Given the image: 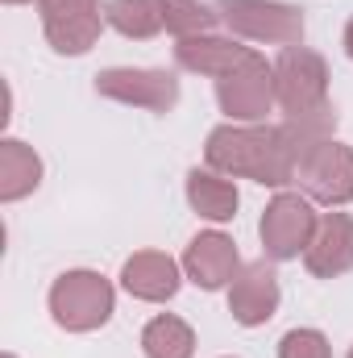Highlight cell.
Returning <instances> with one entry per match:
<instances>
[{
    "label": "cell",
    "instance_id": "cell-1",
    "mask_svg": "<svg viewBox=\"0 0 353 358\" xmlns=\"http://www.w3.org/2000/svg\"><path fill=\"white\" fill-rule=\"evenodd\" d=\"M337 129V108H320L312 117H287L283 125H216L208 134L204 146V163L220 176H241L266 183V187H283L295 183V167L299 159L329 142Z\"/></svg>",
    "mask_w": 353,
    "mask_h": 358
},
{
    "label": "cell",
    "instance_id": "cell-2",
    "mask_svg": "<svg viewBox=\"0 0 353 358\" xmlns=\"http://www.w3.org/2000/svg\"><path fill=\"white\" fill-rule=\"evenodd\" d=\"M117 292L104 275L96 271H67L50 287V317L67 334H91L112 317Z\"/></svg>",
    "mask_w": 353,
    "mask_h": 358
},
{
    "label": "cell",
    "instance_id": "cell-3",
    "mask_svg": "<svg viewBox=\"0 0 353 358\" xmlns=\"http://www.w3.org/2000/svg\"><path fill=\"white\" fill-rule=\"evenodd\" d=\"M274 96L287 117L329 108V63L308 46H283L274 59Z\"/></svg>",
    "mask_w": 353,
    "mask_h": 358
},
{
    "label": "cell",
    "instance_id": "cell-4",
    "mask_svg": "<svg viewBox=\"0 0 353 358\" xmlns=\"http://www.w3.org/2000/svg\"><path fill=\"white\" fill-rule=\"evenodd\" d=\"M233 38L270 42V46H299L303 42V8L278 0H216L212 4Z\"/></svg>",
    "mask_w": 353,
    "mask_h": 358
},
{
    "label": "cell",
    "instance_id": "cell-5",
    "mask_svg": "<svg viewBox=\"0 0 353 358\" xmlns=\"http://www.w3.org/2000/svg\"><path fill=\"white\" fill-rule=\"evenodd\" d=\"M216 100H220V113H229V121L262 125L266 113L278 104V96H274V63H266L258 50H250L246 63H237L229 76L216 80Z\"/></svg>",
    "mask_w": 353,
    "mask_h": 358
},
{
    "label": "cell",
    "instance_id": "cell-6",
    "mask_svg": "<svg viewBox=\"0 0 353 358\" xmlns=\"http://www.w3.org/2000/svg\"><path fill=\"white\" fill-rule=\"evenodd\" d=\"M316 213H312V200L299 196V192H278L262 213V250L266 259L274 263H287V259H299L316 234Z\"/></svg>",
    "mask_w": 353,
    "mask_h": 358
},
{
    "label": "cell",
    "instance_id": "cell-7",
    "mask_svg": "<svg viewBox=\"0 0 353 358\" xmlns=\"http://www.w3.org/2000/svg\"><path fill=\"white\" fill-rule=\"evenodd\" d=\"M295 183L308 192V200L316 204H329V208H341L353 200V150L341 142H320L312 146L299 167H295Z\"/></svg>",
    "mask_w": 353,
    "mask_h": 358
},
{
    "label": "cell",
    "instance_id": "cell-8",
    "mask_svg": "<svg viewBox=\"0 0 353 358\" xmlns=\"http://www.w3.org/2000/svg\"><path fill=\"white\" fill-rule=\"evenodd\" d=\"M96 92L104 100L150 108V113H171L179 104V80L158 67H108L96 76Z\"/></svg>",
    "mask_w": 353,
    "mask_h": 358
},
{
    "label": "cell",
    "instance_id": "cell-9",
    "mask_svg": "<svg viewBox=\"0 0 353 358\" xmlns=\"http://www.w3.org/2000/svg\"><path fill=\"white\" fill-rule=\"evenodd\" d=\"M46 42L59 55H88L108 25L100 13V0H38Z\"/></svg>",
    "mask_w": 353,
    "mask_h": 358
},
{
    "label": "cell",
    "instance_id": "cell-10",
    "mask_svg": "<svg viewBox=\"0 0 353 358\" xmlns=\"http://www.w3.org/2000/svg\"><path fill=\"white\" fill-rule=\"evenodd\" d=\"M278 275L266 259H254L237 271V279L229 283V313L237 325L254 329V325H266L274 313H278Z\"/></svg>",
    "mask_w": 353,
    "mask_h": 358
},
{
    "label": "cell",
    "instance_id": "cell-11",
    "mask_svg": "<svg viewBox=\"0 0 353 358\" xmlns=\"http://www.w3.org/2000/svg\"><path fill=\"white\" fill-rule=\"evenodd\" d=\"M183 271H187V279H191L195 287H204V292H216V287L233 283L237 271H241L237 242H233L229 234H220V229H208V234L191 238V246H187V255H183Z\"/></svg>",
    "mask_w": 353,
    "mask_h": 358
},
{
    "label": "cell",
    "instance_id": "cell-12",
    "mask_svg": "<svg viewBox=\"0 0 353 358\" xmlns=\"http://www.w3.org/2000/svg\"><path fill=\"white\" fill-rule=\"evenodd\" d=\"M303 267L316 279H337L353 267V217L350 213H324L316 221V234L303 250Z\"/></svg>",
    "mask_w": 353,
    "mask_h": 358
},
{
    "label": "cell",
    "instance_id": "cell-13",
    "mask_svg": "<svg viewBox=\"0 0 353 358\" xmlns=\"http://www.w3.org/2000/svg\"><path fill=\"white\" fill-rule=\"evenodd\" d=\"M254 46H241L237 38H216V34H195V38H179L175 46V63L183 71H195V76H229L237 63L250 59Z\"/></svg>",
    "mask_w": 353,
    "mask_h": 358
},
{
    "label": "cell",
    "instance_id": "cell-14",
    "mask_svg": "<svg viewBox=\"0 0 353 358\" xmlns=\"http://www.w3.org/2000/svg\"><path fill=\"white\" fill-rule=\"evenodd\" d=\"M121 283H125V292L129 296H137V300H146V304H163V300H171L179 292V263L171 255H163V250H137L125 271H121Z\"/></svg>",
    "mask_w": 353,
    "mask_h": 358
},
{
    "label": "cell",
    "instance_id": "cell-15",
    "mask_svg": "<svg viewBox=\"0 0 353 358\" xmlns=\"http://www.w3.org/2000/svg\"><path fill=\"white\" fill-rule=\"evenodd\" d=\"M42 183V159L33 155V146L4 138L0 142V200L13 204L21 196H29Z\"/></svg>",
    "mask_w": 353,
    "mask_h": 358
},
{
    "label": "cell",
    "instance_id": "cell-16",
    "mask_svg": "<svg viewBox=\"0 0 353 358\" xmlns=\"http://www.w3.org/2000/svg\"><path fill=\"white\" fill-rule=\"evenodd\" d=\"M187 200H191V208L200 213V217H208V221H233L237 217V187H233V179L220 176V171H191L187 176Z\"/></svg>",
    "mask_w": 353,
    "mask_h": 358
},
{
    "label": "cell",
    "instance_id": "cell-17",
    "mask_svg": "<svg viewBox=\"0 0 353 358\" xmlns=\"http://www.w3.org/2000/svg\"><path fill=\"white\" fill-rule=\"evenodd\" d=\"M104 21L133 42H146L154 34H163V8L158 0H108L104 4Z\"/></svg>",
    "mask_w": 353,
    "mask_h": 358
},
{
    "label": "cell",
    "instance_id": "cell-18",
    "mask_svg": "<svg viewBox=\"0 0 353 358\" xmlns=\"http://www.w3.org/2000/svg\"><path fill=\"white\" fill-rule=\"evenodd\" d=\"M142 350H146V358H191L195 355V334L183 317L163 313L142 329Z\"/></svg>",
    "mask_w": 353,
    "mask_h": 358
},
{
    "label": "cell",
    "instance_id": "cell-19",
    "mask_svg": "<svg viewBox=\"0 0 353 358\" xmlns=\"http://www.w3.org/2000/svg\"><path fill=\"white\" fill-rule=\"evenodd\" d=\"M158 8H163V29L175 34V38L208 34L220 21V13L208 8V4H200V0H158Z\"/></svg>",
    "mask_w": 353,
    "mask_h": 358
},
{
    "label": "cell",
    "instance_id": "cell-20",
    "mask_svg": "<svg viewBox=\"0 0 353 358\" xmlns=\"http://www.w3.org/2000/svg\"><path fill=\"white\" fill-rule=\"evenodd\" d=\"M278 358H333V346L320 329H291L278 342Z\"/></svg>",
    "mask_w": 353,
    "mask_h": 358
},
{
    "label": "cell",
    "instance_id": "cell-21",
    "mask_svg": "<svg viewBox=\"0 0 353 358\" xmlns=\"http://www.w3.org/2000/svg\"><path fill=\"white\" fill-rule=\"evenodd\" d=\"M345 55L353 59V17L345 21Z\"/></svg>",
    "mask_w": 353,
    "mask_h": 358
},
{
    "label": "cell",
    "instance_id": "cell-22",
    "mask_svg": "<svg viewBox=\"0 0 353 358\" xmlns=\"http://www.w3.org/2000/svg\"><path fill=\"white\" fill-rule=\"evenodd\" d=\"M4 4H29V0H4Z\"/></svg>",
    "mask_w": 353,
    "mask_h": 358
},
{
    "label": "cell",
    "instance_id": "cell-23",
    "mask_svg": "<svg viewBox=\"0 0 353 358\" xmlns=\"http://www.w3.org/2000/svg\"><path fill=\"white\" fill-rule=\"evenodd\" d=\"M350 358H353V350H350Z\"/></svg>",
    "mask_w": 353,
    "mask_h": 358
}]
</instances>
